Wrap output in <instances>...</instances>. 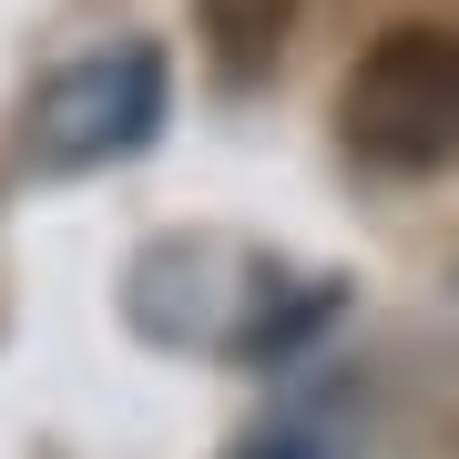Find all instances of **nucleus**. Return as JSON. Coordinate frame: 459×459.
Returning <instances> with one entry per match:
<instances>
[{
  "label": "nucleus",
  "instance_id": "f257e3e1",
  "mask_svg": "<svg viewBox=\"0 0 459 459\" xmlns=\"http://www.w3.org/2000/svg\"><path fill=\"white\" fill-rule=\"evenodd\" d=\"M337 133L377 174L459 164V31H439V21L377 31L358 51V72H347V92H337Z\"/></svg>",
  "mask_w": 459,
  "mask_h": 459
},
{
  "label": "nucleus",
  "instance_id": "f03ea898",
  "mask_svg": "<svg viewBox=\"0 0 459 459\" xmlns=\"http://www.w3.org/2000/svg\"><path fill=\"white\" fill-rule=\"evenodd\" d=\"M153 123H164V51L82 62L62 92L41 102V153L51 164H102V153H133Z\"/></svg>",
  "mask_w": 459,
  "mask_h": 459
},
{
  "label": "nucleus",
  "instance_id": "7ed1b4c3",
  "mask_svg": "<svg viewBox=\"0 0 459 459\" xmlns=\"http://www.w3.org/2000/svg\"><path fill=\"white\" fill-rule=\"evenodd\" d=\"M286 21H296V0H204V41H214V62L235 82H255L286 51Z\"/></svg>",
  "mask_w": 459,
  "mask_h": 459
},
{
  "label": "nucleus",
  "instance_id": "20e7f679",
  "mask_svg": "<svg viewBox=\"0 0 459 459\" xmlns=\"http://www.w3.org/2000/svg\"><path fill=\"white\" fill-rule=\"evenodd\" d=\"M246 459H337V449H327V429H276V439H255Z\"/></svg>",
  "mask_w": 459,
  "mask_h": 459
}]
</instances>
